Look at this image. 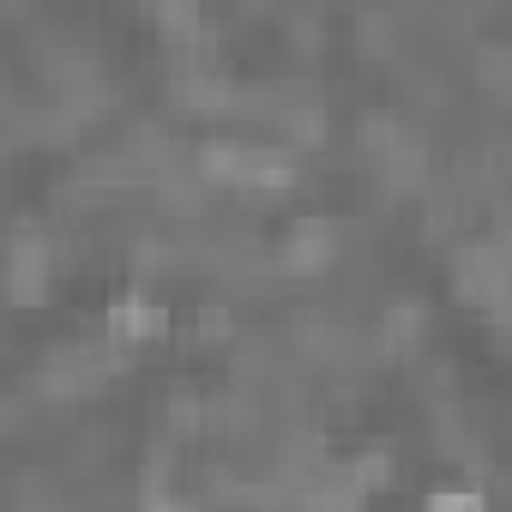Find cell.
<instances>
[{
	"label": "cell",
	"instance_id": "1",
	"mask_svg": "<svg viewBox=\"0 0 512 512\" xmlns=\"http://www.w3.org/2000/svg\"><path fill=\"white\" fill-rule=\"evenodd\" d=\"M151 332H157V308H151L145 296H121L115 314H109V338L139 344V338H151Z\"/></svg>",
	"mask_w": 512,
	"mask_h": 512
},
{
	"label": "cell",
	"instance_id": "2",
	"mask_svg": "<svg viewBox=\"0 0 512 512\" xmlns=\"http://www.w3.org/2000/svg\"><path fill=\"white\" fill-rule=\"evenodd\" d=\"M428 512H488V506H482V494H470V488H440V494L428 500Z\"/></svg>",
	"mask_w": 512,
	"mask_h": 512
}]
</instances>
